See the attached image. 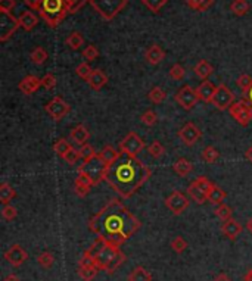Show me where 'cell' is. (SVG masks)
Returning <instances> with one entry per match:
<instances>
[{
  "mask_svg": "<svg viewBox=\"0 0 252 281\" xmlns=\"http://www.w3.org/2000/svg\"><path fill=\"white\" fill-rule=\"evenodd\" d=\"M174 99H175V102H177L184 111H190V109H193V106L198 103L199 96H198L196 88H193V87H190V85H183V87L177 91V94H175Z\"/></svg>",
  "mask_w": 252,
  "mask_h": 281,
  "instance_id": "8fae6325",
  "label": "cell"
},
{
  "mask_svg": "<svg viewBox=\"0 0 252 281\" xmlns=\"http://www.w3.org/2000/svg\"><path fill=\"white\" fill-rule=\"evenodd\" d=\"M40 87H42V78H39L36 75H27V77H24L22 80L19 81V84H18L19 91L24 93V94H27V96L34 94Z\"/></svg>",
  "mask_w": 252,
  "mask_h": 281,
  "instance_id": "2e32d148",
  "label": "cell"
},
{
  "mask_svg": "<svg viewBox=\"0 0 252 281\" xmlns=\"http://www.w3.org/2000/svg\"><path fill=\"white\" fill-rule=\"evenodd\" d=\"M187 193H189L190 199L196 202L198 205H202V203L208 202V199H207V193H205L202 189H199V187L196 186L195 181H192V183L189 184V187H187Z\"/></svg>",
  "mask_w": 252,
  "mask_h": 281,
  "instance_id": "484cf974",
  "label": "cell"
},
{
  "mask_svg": "<svg viewBox=\"0 0 252 281\" xmlns=\"http://www.w3.org/2000/svg\"><path fill=\"white\" fill-rule=\"evenodd\" d=\"M215 90H217V87H215L211 81H202V82L198 85V88H196L198 96H199V100H202V102H205V103H211V102H212V97H214V94H215Z\"/></svg>",
  "mask_w": 252,
  "mask_h": 281,
  "instance_id": "ffe728a7",
  "label": "cell"
},
{
  "mask_svg": "<svg viewBox=\"0 0 252 281\" xmlns=\"http://www.w3.org/2000/svg\"><path fill=\"white\" fill-rule=\"evenodd\" d=\"M30 58H31V62L33 64H36V65H43L46 61H47V52L43 49V47H36L33 52H31V55H30Z\"/></svg>",
  "mask_w": 252,
  "mask_h": 281,
  "instance_id": "74e56055",
  "label": "cell"
},
{
  "mask_svg": "<svg viewBox=\"0 0 252 281\" xmlns=\"http://www.w3.org/2000/svg\"><path fill=\"white\" fill-rule=\"evenodd\" d=\"M148 152H149V155H151L154 159H160V158L166 153V149H164V146H163L158 140H154V141L148 146Z\"/></svg>",
  "mask_w": 252,
  "mask_h": 281,
  "instance_id": "f35d334b",
  "label": "cell"
},
{
  "mask_svg": "<svg viewBox=\"0 0 252 281\" xmlns=\"http://www.w3.org/2000/svg\"><path fill=\"white\" fill-rule=\"evenodd\" d=\"M164 58H166V52L160 44H152L145 52V59L151 65H160L164 61Z\"/></svg>",
  "mask_w": 252,
  "mask_h": 281,
  "instance_id": "ac0fdd59",
  "label": "cell"
},
{
  "mask_svg": "<svg viewBox=\"0 0 252 281\" xmlns=\"http://www.w3.org/2000/svg\"><path fill=\"white\" fill-rule=\"evenodd\" d=\"M242 231H244L242 224H241L239 221L233 219V218L224 221L223 225H221V233H223L229 240H236V239L242 234Z\"/></svg>",
  "mask_w": 252,
  "mask_h": 281,
  "instance_id": "e0dca14e",
  "label": "cell"
},
{
  "mask_svg": "<svg viewBox=\"0 0 252 281\" xmlns=\"http://www.w3.org/2000/svg\"><path fill=\"white\" fill-rule=\"evenodd\" d=\"M79 267H96V259H94V256L88 250H85L83 253V256L80 258Z\"/></svg>",
  "mask_w": 252,
  "mask_h": 281,
  "instance_id": "f5cc1de1",
  "label": "cell"
},
{
  "mask_svg": "<svg viewBox=\"0 0 252 281\" xmlns=\"http://www.w3.org/2000/svg\"><path fill=\"white\" fill-rule=\"evenodd\" d=\"M168 74H169V77H171L172 80L180 81L184 78V75H186V70L183 68V65H180V64H174V65L169 68Z\"/></svg>",
  "mask_w": 252,
  "mask_h": 281,
  "instance_id": "7bdbcfd3",
  "label": "cell"
},
{
  "mask_svg": "<svg viewBox=\"0 0 252 281\" xmlns=\"http://www.w3.org/2000/svg\"><path fill=\"white\" fill-rule=\"evenodd\" d=\"M178 137H180V140H181L186 146H195V144L201 140L202 131L198 128L196 124L187 122V124H184V125L180 128Z\"/></svg>",
  "mask_w": 252,
  "mask_h": 281,
  "instance_id": "4fadbf2b",
  "label": "cell"
},
{
  "mask_svg": "<svg viewBox=\"0 0 252 281\" xmlns=\"http://www.w3.org/2000/svg\"><path fill=\"white\" fill-rule=\"evenodd\" d=\"M215 215L224 222V221H227V219H232V215H233V211H232V208L229 206V205H226V203H221V205H217L215 206Z\"/></svg>",
  "mask_w": 252,
  "mask_h": 281,
  "instance_id": "8d00e7d4",
  "label": "cell"
},
{
  "mask_svg": "<svg viewBox=\"0 0 252 281\" xmlns=\"http://www.w3.org/2000/svg\"><path fill=\"white\" fill-rule=\"evenodd\" d=\"M3 281H21L19 280V277L18 276H15V274H9V276H6Z\"/></svg>",
  "mask_w": 252,
  "mask_h": 281,
  "instance_id": "94428289",
  "label": "cell"
},
{
  "mask_svg": "<svg viewBox=\"0 0 252 281\" xmlns=\"http://www.w3.org/2000/svg\"><path fill=\"white\" fill-rule=\"evenodd\" d=\"M37 262H39V265L44 268V270H49V268H52L53 267V264H55V256L50 253V252H43L39 255V258H37Z\"/></svg>",
  "mask_w": 252,
  "mask_h": 281,
  "instance_id": "60d3db41",
  "label": "cell"
},
{
  "mask_svg": "<svg viewBox=\"0 0 252 281\" xmlns=\"http://www.w3.org/2000/svg\"><path fill=\"white\" fill-rule=\"evenodd\" d=\"M244 280H245V281H252V270H250V271H248V273L245 274Z\"/></svg>",
  "mask_w": 252,
  "mask_h": 281,
  "instance_id": "03108f58",
  "label": "cell"
},
{
  "mask_svg": "<svg viewBox=\"0 0 252 281\" xmlns=\"http://www.w3.org/2000/svg\"><path fill=\"white\" fill-rule=\"evenodd\" d=\"M24 3L31 9V10H40L42 9V4H43V0H24Z\"/></svg>",
  "mask_w": 252,
  "mask_h": 281,
  "instance_id": "680465c9",
  "label": "cell"
},
{
  "mask_svg": "<svg viewBox=\"0 0 252 281\" xmlns=\"http://www.w3.org/2000/svg\"><path fill=\"white\" fill-rule=\"evenodd\" d=\"M171 249H172L175 253H178V255H180V253H183V252L187 249V241L184 240L183 237H180V236H178V237H175L174 240L171 241Z\"/></svg>",
  "mask_w": 252,
  "mask_h": 281,
  "instance_id": "f907efd6",
  "label": "cell"
},
{
  "mask_svg": "<svg viewBox=\"0 0 252 281\" xmlns=\"http://www.w3.org/2000/svg\"><path fill=\"white\" fill-rule=\"evenodd\" d=\"M99 271L97 267H79V276L83 281L94 280Z\"/></svg>",
  "mask_w": 252,
  "mask_h": 281,
  "instance_id": "e575fe53",
  "label": "cell"
},
{
  "mask_svg": "<svg viewBox=\"0 0 252 281\" xmlns=\"http://www.w3.org/2000/svg\"><path fill=\"white\" fill-rule=\"evenodd\" d=\"M245 100H248V102H250V105L252 106V85H251V88L248 90V93L245 94Z\"/></svg>",
  "mask_w": 252,
  "mask_h": 281,
  "instance_id": "6125c7cd",
  "label": "cell"
},
{
  "mask_svg": "<svg viewBox=\"0 0 252 281\" xmlns=\"http://www.w3.org/2000/svg\"><path fill=\"white\" fill-rule=\"evenodd\" d=\"M212 281H232V280L229 279V276H227V274H218V276H217V277H215V279H214Z\"/></svg>",
  "mask_w": 252,
  "mask_h": 281,
  "instance_id": "91938a15",
  "label": "cell"
},
{
  "mask_svg": "<svg viewBox=\"0 0 252 281\" xmlns=\"http://www.w3.org/2000/svg\"><path fill=\"white\" fill-rule=\"evenodd\" d=\"M166 206L174 215H181L189 208V199L181 192L174 190L166 199Z\"/></svg>",
  "mask_w": 252,
  "mask_h": 281,
  "instance_id": "5bb4252c",
  "label": "cell"
},
{
  "mask_svg": "<svg viewBox=\"0 0 252 281\" xmlns=\"http://www.w3.org/2000/svg\"><path fill=\"white\" fill-rule=\"evenodd\" d=\"M152 175L149 166H146L137 156H128L121 153L120 158L108 166L105 180L106 184L123 199H130Z\"/></svg>",
  "mask_w": 252,
  "mask_h": 281,
  "instance_id": "7a4b0ae2",
  "label": "cell"
},
{
  "mask_svg": "<svg viewBox=\"0 0 252 281\" xmlns=\"http://www.w3.org/2000/svg\"><path fill=\"white\" fill-rule=\"evenodd\" d=\"M64 161L67 162V163H70V165H74V163H77L79 159H82V155H80V150H77V149H71L64 158H62Z\"/></svg>",
  "mask_w": 252,
  "mask_h": 281,
  "instance_id": "db71d44e",
  "label": "cell"
},
{
  "mask_svg": "<svg viewBox=\"0 0 252 281\" xmlns=\"http://www.w3.org/2000/svg\"><path fill=\"white\" fill-rule=\"evenodd\" d=\"M88 3L106 21L114 19L127 6V0H90Z\"/></svg>",
  "mask_w": 252,
  "mask_h": 281,
  "instance_id": "8992f818",
  "label": "cell"
},
{
  "mask_svg": "<svg viewBox=\"0 0 252 281\" xmlns=\"http://www.w3.org/2000/svg\"><path fill=\"white\" fill-rule=\"evenodd\" d=\"M145 147V141L134 131H130L120 143V152L128 156H137Z\"/></svg>",
  "mask_w": 252,
  "mask_h": 281,
  "instance_id": "30bf717a",
  "label": "cell"
},
{
  "mask_svg": "<svg viewBox=\"0 0 252 281\" xmlns=\"http://www.w3.org/2000/svg\"><path fill=\"white\" fill-rule=\"evenodd\" d=\"M99 155H100V158H102L103 161L106 162V165L109 166V165H112L114 162L120 158L121 152H118L117 149H114L112 146H109V144H108V146L102 147V150L99 152Z\"/></svg>",
  "mask_w": 252,
  "mask_h": 281,
  "instance_id": "83f0119b",
  "label": "cell"
},
{
  "mask_svg": "<svg viewBox=\"0 0 252 281\" xmlns=\"http://www.w3.org/2000/svg\"><path fill=\"white\" fill-rule=\"evenodd\" d=\"M187 6L196 12H205L214 4V0H186Z\"/></svg>",
  "mask_w": 252,
  "mask_h": 281,
  "instance_id": "d6a6232c",
  "label": "cell"
},
{
  "mask_svg": "<svg viewBox=\"0 0 252 281\" xmlns=\"http://www.w3.org/2000/svg\"><path fill=\"white\" fill-rule=\"evenodd\" d=\"M91 187H93V183L87 175L79 174V177H76V180H74V192L77 193V196L85 198L90 193Z\"/></svg>",
  "mask_w": 252,
  "mask_h": 281,
  "instance_id": "d6986e66",
  "label": "cell"
},
{
  "mask_svg": "<svg viewBox=\"0 0 252 281\" xmlns=\"http://www.w3.org/2000/svg\"><path fill=\"white\" fill-rule=\"evenodd\" d=\"M193 72H195V75H196L198 78L205 81L208 80V77L214 72V68H212V65H211L208 61L202 59V61H199V62L193 67Z\"/></svg>",
  "mask_w": 252,
  "mask_h": 281,
  "instance_id": "cb8c5ba5",
  "label": "cell"
},
{
  "mask_svg": "<svg viewBox=\"0 0 252 281\" xmlns=\"http://www.w3.org/2000/svg\"><path fill=\"white\" fill-rule=\"evenodd\" d=\"M88 1H90V0H65L68 15H70V13H77V12L83 7L84 4L88 3Z\"/></svg>",
  "mask_w": 252,
  "mask_h": 281,
  "instance_id": "ee69618b",
  "label": "cell"
},
{
  "mask_svg": "<svg viewBox=\"0 0 252 281\" xmlns=\"http://www.w3.org/2000/svg\"><path fill=\"white\" fill-rule=\"evenodd\" d=\"M19 27L21 25H19L18 18H15L10 12L0 10V41L1 43L9 40Z\"/></svg>",
  "mask_w": 252,
  "mask_h": 281,
  "instance_id": "ba28073f",
  "label": "cell"
},
{
  "mask_svg": "<svg viewBox=\"0 0 252 281\" xmlns=\"http://www.w3.org/2000/svg\"><path fill=\"white\" fill-rule=\"evenodd\" d=\"M83 56L87 62H93L99 58V49L94 44H90L83 50Z\"/></svg>",
  "mask_w": 252,
  "mask_h": 281,
  "instance_id": "bcb514c9",
  "label": "cell"
},
{
  "mask_svg": "<svg viewBox=\"0 0 252 281\" xmlns=\"http://www.w3.org/2000/svg\"><path fill=\"white\" fill-rule=\"evenodd\" d=\"M140 121H142L145 125L152 127V125H155V124H157V121H158V115H157V112H154L152 109H148V111H146V112H143V115L140 117Z\"/></svg>",
  "mask_w": 252,
  "mask_h": 281,
  "instance_id": "7dc6e473",
  "label": "cell"
},
{
  "mask_svg": "<svg viewBox=\"0 0 252 281\" xmlns=\"http://www.w3.org/2000/svg\"><path fill=\"white\" fill-rule=\"evenodd\" d=\"M106 82H108V75L102 70H93L91 75L87 80V84L90 85V88L96 90V91L103 88L106 85Z\"/></svg>",
  "mask_w": 252,
  "mask_h": 281,
  "instance_id": "44dd1931",
  "label": "cell"
},
{
  "mask_svg": "<svg viewBox=\"0 0 252 281\" xmlns=\"http://www.w3.org/2000/svg\"><path fill=\"white\" fill-rule=\"evenodd\" d=\"M94 259H96V267L100 271H105L106 274L112 276L126 262L127 258L120 247L105 243V246L96 253Z\"/></svg>",
  "mask_w": 252,
  "mask_h": 281,
  "instance_id": "3957f363",
  "label": "cell"
},
{
  "mask_svg": "<svg viewBox=\"0 0 252 281\" xmlns=\"http://www.w3.org/2000/svg\"><path fill=\"white\" fill-rule=\"evenodd\" d=\"M195 183H196V186H198L199 189H202V190L207 193V196H208V192L211 190V187L214 186V183H211L207 177H198V178L195 180Z\"/></svg>",
  "mask_w": 252,
  "mask_h": 281,
  "instance_id": "11a10c76",
  "label": "cell"
},
{
  "mask_svg": "<svg viewBox=\"0 0 252 281\" xmlns=\"http://www.w3.org/2000/svg\"><path fill=\"white\" fill-rule=\"evenodd\" d=\"M172 171L178 175V177H187L192 171H193V165L192 162L184 159V158H180L172 163Z\"/></svg>",
  "mask_w": 252,
  "mask_h": 281,
  "instance_id": "d4e9b609",
  "label": "cell"
},
{
  "mask_svg": "<svg viewBox=\"0 0 252 281\" xmlns=\"http://www.w3.org/2000/svg\"><path fill=\"white\" fill-rule=\"evenodd\" d=\"M211 103L218 111H227L235 103V94L226 84H220V85H217V90H215V94H214Z\"/></svg>",
  "mask_w": 252,
  "mask_h": 281,
  "instance_id": "9c48e42d",
  "label": "cell"
},
{
  "mask_svg": "<svg viewBox=\"0 0 252 281\" xmlns=\"http://www.w3.org/2000/svg\"><path fill=\"white\" fill-rule=\"evenodd\" d=\"M236 84L239 85V88L242 90V93H244V96H245V94L248 93V90L251 88L252 77L251 75H248V74H242V75H239Z\"/></svg>",
  "mask_w": 252,
  "mask_h": 281,
  "instance_id": "f6af8a7d",
  "label": "cell"
},
{
  "mask_svg": "<svg viewBox=\"0 0 252 281\" xmlns=\"http://www.w3.org/2000/svg\"><path fill=\"white\" fill-rule=\"evenodd\" d=\"M245 227H247V230L252 234V218H250V219L247 221V225H245Z\"/></svg>",
  "mask_w": 252,
  "mask_h": 281,
  "instance_id": "e7e4bbea",
  "label": "cell"
},
{
  "mask_svg": "<svg viewBox=\"0 0 252 281\" xmlns=\"http://www.w3.org/2000/svg\"><path fill=\"white\" fill-rule=\"evenodd\" d=\"M79 150H80V155H82V159H83V161H87V159H90V158H93V156L97 155V152L94 150V147H93L91 144H88V143L80 146Z\"/></svg>",
  "mask_w": 252,
  "mask_h": 281,
  "instance_id": "681fc988",
  "label": "cell"
},
{
  "mask_svg": "<svg viewBox=\"0 0 252 281\" xmlns=\"http://www.w3.org/2000/svg\"><path fill=\"white\" fill-rule=\"evenodd\" d=\"M140 221L118 199H111L88 219V230L108 244L120 247L139 228Z\"/></svg>",
  "mask_w": 252,
  "mask_h": 281,
  "instance_id": "6da1fadb",
  "label": "cell"
},
{
  "mask_svg": "<svg viewBox=\"0 0 252 281\" xmlns=\"http://www.w3.org/2000/svg\"><path fill=\"white\" fill-rule=\"evenodd\" d=\"M106 169H108L106 162L103 161V159L100 158V155L97 153L96 156H93V158L84 161L83 163L79 166V174L87 175V177L91 180L93 186H96V184H99L100 181L105 180Z\"/></svg>",
  "mask_w": 252,
  "mask_h": 281,
  "instance_id": "5b68a950",
  "label": "cell"
},
{
  "mask_svg": "<svg viewBox=\"0 0 252 281\" xmlns=\"http://www.w3.org/2000/svg\"><path fill=\"white\" fill-rule=\"evenodd\" d=\"M67 46L68 47H71L73 50H79L82 46L84 44V37L82 33H79V31H73L68 37H67Z\"/></svg>",
  "mask_w": 252,
  "mask_h": 281,
  "instance_id": "1f68e13d",
  "label": "cell"
},
{
  "mask_svg": "<svg viewBox=\"0 0 252 281\" xmlns=\"http://www.w3.org/2000/svg\"><path fill=\"white\" fill-rule=\"evenodd\" d=\"M19 25L21 28H24L25 31H31L36 28V25L39 24V18L36 16V13L33 10H25L19 15Z\"/></svg>",
  "mask_w": 252,
  "mask_h": 281,
  "instance_id": "7402d4cb",
  "label": "cell"
},
{
  "mask_svg": "<svg viewBox=\"0 0 252 281\" xmlns=\"http://www.w3.org/2000/svg\"><path fill=\"white\" fill-rule=\"evenodd\" d=\"M245 156H247V159H248V161H250L252 163V146H251V147H250V149H248V150H247Z\"/></svg>",
  "mask_w": 252,
  "mask_h": 281,
  "instance_id": "be15d7a7",
  "label": "cell"
},
{
  "mask_svg": "<svg viewBox=\"0 0 252 281\" xmlns=\"http://www.w3.org/2000/svg\"><path fill=\"white\" fill-rule=\"evenodd\" d=\"M71 149H73V146H71L70 141H67L65 139H58V140L55 141V144H53L55 153H56L58 156H61V158H64Z\"/></svg>",
  "mask_w": 252,
  "mask_h": 281,
  "instance_id": "836d02e7",
  "label": "cell"
},
{
  "mask_svg": "<svg viewBox=\"0 0 252 281\" xmlns=\"http://www.w3.org/2000/svg\"><path fill=\"white\" fill-rule=\"evenodd\" d=\"M148 97H149V100H151L154 105H160V103H163V102L167 99V94H166V91H164L161 87H154V88L149 91Z\"/></svg>",
  "mask_w": 252,
  "mask_h": 281,
  "instance_id": "d590c367",
  "label": "cell"
},
{
  "mask_svg": "<svg viewBox=\"0 0 252 281\" xmlns=\"http://www.w3.org/2000/svg\"><path fill=\"white\" fill-rule=\"evenodd\" d=\"M15 6H16V1H15V0H0V10L10 12Z\"/></svg>",
  "mask_w": 252,
  "mask_h": 281,
  "instance_id": "6f0895ef",
  "label": "cell"
},
{
  "mask_svg": "<svg viewBox=\"0 0 252 281\" xmlns=\"http://www.w3.org/2000/svg\"><path fill=\"white\" fill-rule=\"evenodd\" d=\"M232 118L242 127H248L252 121V106L248 100L242 99L239 102H235L229 109Z\"/></svg>",
  "mask_w": 252,
  "mask_h": 281,
  "instance_id": "52a82bcc",
  "label": "cell"
},
{
  "mask_svg": "<svg viewBox=\"0 0 252 281\" xmlns=\"http://www.w3.org/2000/svg\"><path fill=\"white\" fill-rule=\"evenodd\" d=\"M42 87L46 90H53L56 87V77L53 74H46L42 78Z\"/></svg>",
  "mask_w": 252,
  "mask_h": 281,
  "instance_id": "9f6ffc18",
  "label": "cell"
},
{
  "mask_svg": "<svg viewBox=\"0 0 252 281\" xmlns=\"http://www.w3.org/2000/svg\"><path fill=\"white\" fill-rule=\"evenodd\" d=\"M4 259L12 265V267H21L27 259L28 253L21 244H12L6 252H4Z\"/></svg>",
  "mask_w": 252,
  "mask_h": 281,
  "instance_id": "9a60e30c",
  "label": "cell"
},
{
  "mask_svg": "<svg viewBox=\"0 0 252 281\" xmlns=\"http://www.w3.org/2000/svg\"><path fill=\"white\" fill-rule=\"evenodd\" d=\"M70 137H71V140H73L76 144L83 146V144L87 143V140L90 139V131L87 130V127H84L83 124H80V125H77V127H74V128L71 130Z\"/></svg>",
  "mask_w": 252,
  "mask_h": 281,
  "instance_id": "603a6c76",
  "label": "cell"
},
{
  "mask_svg": "<svg viewBox=\"0 0 252 281\" xmlns=\"http://www.w3.org/2000/svg\"><path fill=\"white\" fill-rule=\"evenodd\" d=\"M76 72H77V75H79L80 78H83V80L87 81L88 80V77L91 75L93 70L90 68V65H88L87 62H83V64H80V65L77 67Z\"/></svg>",
  "mask_w": 252,
  "mask_h": 281,
  "instance_id": "816d5d0a",
  "label": "cell"
},
{
  "mask_svg": "<svg viewBox=\"0 0 252 281\" xmlns=\"http://www.w3.org/2000/svg\"><path fill=\"white\" fill-rule=\"evenodd\" d=\"M15 196H16V192H15V189L10 184L3 183L0 186V202L3 205H9L12 199H15Z\"/></svg>",
  "mask_w": 252,
  "mask_h": 281,
  "instance_id": "4dcf8cb0",
  "label": "cell"
},
{
  "mask_svg": "<svg viewBox=\"0 0 252 281\" xmlns=\"http://www.w3.org/2000/svg\"><path fill=\"white\" fill-rule=\"evenodd\" d=\"M16 215H18V211H16V208H15V206H12L10 203H9V205H3V209H1V216H3L6 221H12V219H15V218H16Z\"/></svg>",
  "mask_w": 252,
  "mask_h": 281,
  "instance_id": "c3c4849f",
  "label": "cell"
},
{
  "mask_svg": "<svg viewBox=\"0 0 252 281\" xmlns=\"http://www.w3.org/2000/svg\"><path fill=\"white\" fill-rule=\"evenodd\" d=\"M227 198V193L221 189V187H218L217 184H214L212 187H211V190L208 192V196H207V199L210 203L212 205H221V203H224V199Z\"/></svg>",
  "mask_w": 252,
  "mask_h": 281,
  "instance_id": "4316f807",
  "label": "cell"
},
{
  "mask_svg": "<svg viewBox=\"0 0 252 281\" xmlns=\"http://www.w3.org/2000/svg\"><path fill=\"white\" fill-rule=\"evenodd\" d=\"M251 9V4L248 3V0H233L230 4V10L236 15V16H245Z\"/></svg>",
  "mask_w": 252,
  "mask_h": 281,
  "instance_id": "f1b7e54d",
  "label": "cell"
},
{
  "mask_svg": "<svg viewBox=\"0 0 252 281\" xmlns=\"http://www.w3.org/2000/svg\"><path fill=\"white\" fill-rule=\"evenodd\" d=\"M44 111L50 115V118H53L55 121H61L64 117H67L71 111V106L59 96L53 97L46 106Z\"/></svg>",
  "mask_w": 252,
  "mask_h": 281,
  "instance_id": "7c38bea8",
  "label": "cell"
},
{
  "mask_svg": "<svg viewBox=\"0 0 252 281\" xmlns=\"http://www.w3.org/2000/svg\"><path fill=\"white\" fill-rule=\"evenodd\" d=\"M39 13L50 28H56L68 15L65 0H43Z\"/></svg>",
  "mask_w": 252,
  "mask_h": 281,
  "instance_id": "277c9868",
  "label": "cell"
},
{
  "mask_svg": "<svg viewBox=\"0 0 252 281\" xmlns=\"http://www.w3.org/2000/svg\"><path fill=\"white\" fill-rule=\"evenodd\" d=\"M168 0H142V3L154 13H158L166 4H167Z\"/></svg>",
  "mask_w": 252,
  "mask_h": 281,
  "instance_id": "b9f144b4",
  "label": "cell"
},
{
  "mask_svg": "<svg viewBox=\"0 0 252 281\" xmlns=\"http://www.w3.org/2000/svg\"><path fill=\"white\" fill-rule=\"evenodd\" d=\"M202 159L207 162V163H215V162L220 159V152L215 147H212V146H207L202 150Z\"/></svg>",
  "mask_w": 252,
  "mask_h": 281,
  "instance_id": "ab89813d",
  "label": "cell"
},
{
  "mask_svg": "<svg viewBox=\"0 0 252 281\" xmlns=\"http://www.w3.org/2000/svg\"><path fill=\"white\" fill-rule=\"evenodd\" d=\"M128 281H152V274L143 267H136L130 273Z\"/></svg>",
  "mask_w": 252,
  "mask_h": 281,
  "instance_id": "f546056e",
  "label": "cell"
}]
</instances>
